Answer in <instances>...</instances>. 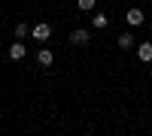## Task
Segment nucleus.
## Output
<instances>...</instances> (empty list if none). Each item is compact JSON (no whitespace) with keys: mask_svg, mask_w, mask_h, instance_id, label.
<instances>
[{"mask_svg":"<svg viewBox=\"0 0 152 136\" xmlns=\"http://www.w3.org/2000/svg\"><path fill=\"white\" fill-rule=\"evenodd\" d=\"M107 24H110V18L104 15V12H97L94 15V27H107Z\"/></svg>","mask_w":152,"mask_h":136,"instance_id":"6e6552de","label":"nucleus"},{"mask_svg":"<svg viewBox=\"0 0 152 136\" xmlns=\"http://www.w3.org/2000/svg\"><path fill=\"white\" fill-rule=\"evenodd\" d=\"M28 33H31L28 24H15V36H18V40H21V36H28Z\"/></svg>","mask_w":152,"mask_h":136,"instance_id":"1a4fd4ad","label":"nucleus"},{"mask_svg":"<svg viewBox=\"0 0 152 136\" xmlns=\"http://www.w3.org/2000/svg\"><path fill=\"white\" fill-rule=\"evenodd\" d=\"M131 45H134L131 33H122V36H119V48H131Z\"/></svg>","mask_w":152,"mask_h":136,"instance_id":"0eeeda50","label":"nucleus"},{"mask_svg":"<svg viewBox=\"0 0 152 136\" xmlns=\"http://www.w3.org/2000/svg\"><path fill=\"white\" fill-rule=\"evenodd\" d=\"M76 3H79V9H91V6H94V0H76Z\"/></svg>","mask_w":152,"mask_h":136,"instance_id":"9d476101","label":"nucleus"},{"mask_svg":"<svg viewBox=\"0 0 152 136\" xmlns=\"http://www.w3.org/2000/svg\"><path fill=\"white\" fill-rule=\"evenodd\" d=\"M31 36H34V40H40V42H46L49 36H52V27H49L46 21H40L37 27H31Z\"/></svg>","mask_w":152,"mask_h":136,"instance_id":"f257e3e1","label":"nucleus"},{"mask_svg":"<svg viewBox=\"0 0 152 136\" xmlns=\"http://www.w3.org/2000/svg\"><path fill=\"white\" fill-rule=\"evenodd\" d=\"M140 60H152V45H149V42L140 45Z\"/></svg>","mask_w":152,"mask_h":136,"instance_id":"423d86ee","label":"nucleus"},{"mask_svg":"<svg viewBox=\"0 0 152 136\" xmlns=\"http://www.w3.org/2000/svg\"><path fill=\"white\" fill-rule=\"evenodd\" d=\"M70 42H73V45H82V42H88V30H73Z\"/></svg>","mask_w":152,"mask_h":136,"instance_id":"f03ea898","label":"nucleus"},{"mask_svg":"<svg viewBox=\"0 0 152 136\" xmlns=\"http://www.w3.org/2000/svg\"><path fill=\"white\" fill-rule=\"evenodd\" d=\"M9 58H12V60H21V58H24V45H21V42L9 45Z\"/></svg>","mask_w":152,"mask_h":136,"instance_id":"7ed1b4c3","label":"nucleus"},{"mask_svg":"<svg viewBox=\"0 0 152 136\" xmlns=\"http://www.w3.org/2000/svg\"><path fill=\"white\" fill-rule=\"evenodd\" d=\"M128 24H143V12L140 9H128Z\"/></svg>","mask_w":152,"mask_h":136,"instance_id":"20e7f679","label":"nucleus"},{"mask_svg":"<svg viewBox=\"0 0 152 136\" xmlns=\"http://www.w3.org/2000/svg\"><path fill=\"white\" fill-rule=\"evenodd\" d=\"M52 60H55V55L49 52V48H40V64H43V67H49Z\"/></svg>","mask_w":152,"mask_h":136,"instance_id":"39448f33","label":"nucleus"}]
</instances>
